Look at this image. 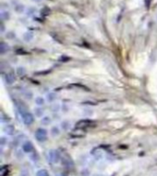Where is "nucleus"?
Listing matches in <instances>:
<instances>
[{"instance_id":"nucleus-5","label":"nucleus","mask_w":157,"mask_h":176,"mask_svg":"<svg viewBox=\"0 0 157 176\" xmlns=\"http://www.w3.org/2000/svg\"><path fill=\"white\" fill-rule=\"evenodd\" d=\"M15 130H16V128L12 124H6V125H5V127L3 128V131L5 132L6 135H8V136H12V135L15 133Z\"/></svg>"},{"instance_id":"nucleus-24","label":"nucleus","mask_w":157,"mask_h":176,"mask_svg":"<svg viewBox=\"0 0 157 176\" xmlns=\"http://www.w3.org/2000/svg\"><path fill=\"white\" fill-rule=\"evenodd\" d=\"M34 1H40V0H34Z\"/></svg>"},{"instance_id":"nucleus-7","label":"nucleus","mask_w":157,"mask_h":176,"mask_svg":"<svg viewBox=\"0 0 157 176\" xmlns=\"http://www.w3.org/2000/svg\"><path fill=\"white\" fill-rule=\"evenodd\" d=\"M22 38H23V39H24V42H30L31 40L34 39V35H33L32 32L27 31V32H25L24 34H23Z\"/></svg>"},{"instance_id":"nucleus-21","label":"nucleus","mask_w":157,"mask_h":176,"mask_svg":"<svg viewBox=\"0 0 157 176\" xmlns=\"http://www.w3.org/2000/svg\"><path fill=\"white\" fill-rule=\"evenodd\" d=\"M25 94H26L25 96H26L27 99H31L32 98V93L31 92H27Z\"/></svg>"},{"instance_id":"nucleus-13","label":"nucleus","mask_w":157,"mask_h":176,"mask_svg":"<svg viewBox=\"0 0 157 176\" xmlns=\"http://www.w3.org/2000/svg\"><path fill=\"white\" fill-rule=\"evenodd\" d=\"M0 17H1L2 21H5V20H8L10 18V13L8 10H2L1 13H0Z\"/></svg>"},{"instance_id":"nucleus-12","label":"nucleus","mask_w":157,"mask_h":176,"mask_svg":"<svg viewBox=\"0 0 157 176\" xmlns=\"http://www.w3.org/2000/svg\"><path fill=\"white\" fill-rule=\"evenodd\" d=\"M40 123L44 126H49L52 123V118L49 116H44L40 119Z\"/></svg>"},{"instance_id":"nucleus-17","label":"nucleus","mask_w":157,"mask_h":176,"mask_svg":"<svg viewBox=\"0 0 157 176\" xmlns=\"http://www.w3.org/2000/svg\"><path fill=\"white\" fill-rule=\"evenodd\" d=\"M15 11H16L17 13H19V14H21V13H23V12L25 11V6H24L23 5H21V4L17 5V6H15Z\"/></svg>"},{"instance_id":"nucleus-1","label":"nucleus","mask_w":157,"mask_h":176,"mask_svg":"<svg viewBox=\"0 0 157 176\" xmlns=\"http://www.w3.org/2000/svg\"><path fill=\"white\" fill-rule=\"evenodd\" d=\"M35 139L39 142H44L48 139V131L43 127H39L35 131Z\"/></svg>"},{"instance_id":"nucleus-22","label":"nucleus","mask_w":157,"mask_h":176,"mask_svg":"<svg viewBox=\"0 0 157 176\" xmlns=\"http://www.w3.org/2000/svg\"><path fill=\"white\" fill-rule=\"evenodd\" d=\"M19 176H29V172H28V171L23 170L22 172H21V174H20Z\"/></svg>"},{"instance_id":"nucleus-2","label":"nucleus","mask_w":157,"mask_h":176,"mask_svg":"<svg viewBox=\"0 0 157 176\" xmlns=\"http://www.w3.org/2000/svg\"><path fill=\"white\" fill-rule=\"evenodd\" d=\"M48 157H49L50 162L56 164L60 161V153L57 150H50L49 153H48Z\"/></svg>"},{"instance_id":"nucleus-6","label":"nucleus","mask_w":157,"mask_h":176,"mask_svg":"<svg viewBox=\"0 0 157 176\" xmlns=\"http://www.w3.org/2000/svg\"><path fill=\"white\" fill-rule=\"evenodd\" d=\"M15 80H16V77H15L14 73H6L5 75V82L6 84H8V85L13 84L15 83Z\"/></svg>"},{"instance_id":"nucleus-14","label":"nucleus","mask_w":157,"mask_h":176,"mask_svg":"<svg viewBox=\"0 0 157 176\" xmlns=\"http://www.w3.org/2000/svg\"><path fill=\"white\" fill-rule=\"evenodd\" d=\"M35 104L37 106H42L45 104V99L42 96H37L35 98Z\"/></svg>"},{"instance_id":"nucleus-19","label":"nucleus","mask_w":157,"mask_h":176,"mask_svg":"<svg viewBox=\"0 0 157 176\" xmlns=\"http://www.w3.org/2000/svg\"><path fill=\"white\" fill-rule=\"evenodd\" d=\"M17 73H18V75L22 76L26 73V69L22 66H19V67H18V68H17Z\"/></svg>"},{"instance_id":"nucleus-3","label":"nucleus","mask_w":157,"mask_h":176,"mask_svg":"<svg viewBox=\"0 0 157 176\" xmlns=\"http://www.w3.org/2000/svg\"><path fill=\"white\" fill-rule=\"evenodd\" d=\"M21 117H22L23 123L26 126H30V125L33 124V122H34V115L31 114L30 112L27 111L26 113L21 115Z\"/></svg>"},{"instance_id":"nucleus-4","label":"nucleus","mask_w":157,"mask_h":176,"mask_svg":"<svg viewBox=\"0 0 157 176\" xmlns=\"http://www.w3.org/2000/svg\"><path fill=\"white\" fill-rule=\"evenodd\" d=\"M21 149L24 153H32L34 151V146L30 140H26L22 144Z\"/></svg>"},{"instance_id":"nucleus-11","label":"nucleus","mask_w":157,"mask_h":176,"mask_svg":"<svg viewBox=\"0 0 157 176\" xmlns=\"http://www.w3.org/2000/svg\"><path fill=\"white\" fill-rule=\"evenodd\" d=\"M61 127H62V130H64V131H67L70 130L71 127V123L70 121L68 120H64L62 123H61Z\"/></svg>"},{"instance_id":"nucleus-15","label":"nucleus","mask_w":157,"mask_h":176,"mask_svg":"<svg viewBox=\"0 0 157 176\" xmlns=\"http://www.w3.org/2000/svg\"><path fill=\"white\" fill-rule=\"evenodd\" d=\"M57 99V94L54 93H49L47 94V100L49 101L50 103H53L54 101Z\"/></svg>"},{"instance_id":"nucleus-18","label":"nucleus","mask_w":157,"mask_h":176,"mask_svg":"<svg viewBox=\"0 0 157 176\" xmlns=\"http://www.w3.org/2000/svg\"><path fill=\"white\" fill-rule=\"evenodd\" d=\"M51 109L52 112H59L61 109V106L59 104H55V103H52L51 106Z\"/></svg>"},{"instance_id":"nucleus-23","label":"nucleus","mask_w":157,"mask_h":176,"mask_svg":"<svg viewBox=\"0 0 157 176\" xmlns=\"http://www.w3.org/2000/svg\"><path fill=\"white\" fill-rule=\"evenodd\" d=\"M5 25L3 24V23H1V28H0V32L1 33H4L5 32Z\"/></svg>"},{"instance_id":"nucleus-9","label":"nucleus","mask_w":157,"mask_h":176,"mask_svg":"<svg viewBox=\"0 0 157 176\" xmlns=\"http://www.w3.org/2000/svg\"><path fill=\"white\" fill-rule=\"evenodd\" d=\"M34 115H35V117L37 118H42L44 115V111L40 106H37L34 108Z\"/></svg>"},{"instance_id":"nucleus-16","label":"nucleus","mask_w":157,"mask_h":176,"mask_svg":"<svg viewBox=\"0 0 157 176\" xmlns=\"http://www.w3.org/2000/svg\"><path fill=\"white\" fill-rule=\"evenodd\" d=\"M36 176H50V173L45 169H40L36 172Z\"/></svg>"},{"instance_id":"nucleus-8","label":"nucleus","mask_w":157,"mask_h":176,"mask_svg":"<svg viewBox=\"0 0 157 176\" xmlns=\"http://www.w3.org/2000/svg\"><path fill=\"white\" fill-rule=\"evenodd\" d=\"M61 133V130L57 126H52L51 127V136L52 137H57Z\"/></svg>"},{"instance_id":"nucleus-10","label":"nucleus","mask_w":157,"mask_h":176,"mask_svg":"<svg viewBox=\"0 0 157 176\" xmlns=\"http://www.w3.org/2000/svg\"><path fill=\"white\" fill-rule=\"evenodd\" d=\"M8 50H9L8 45L5 42H1V44H0V53H1V55H4L5 53L8 51Z\"/></svg>"},{"instance_id":"nucleus-20","label":"nucleus","mask_w":157,"mask_h":176,"mask_svg":"<svg viewBox=\"0 0 157 176\" xmlns=\"http://www.w3.org/2000/svg\"><path fill=\"white\" fill-rule=\"evenodd\" d=\"M8 142V139H6V137H1V139H0V144H1L2 147H4L6 145V143Z\"/></svg>"}]
</instances>
